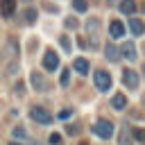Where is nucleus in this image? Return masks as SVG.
Instances as JSON below:
<instances>
[{"mask_svg":"<svg viewBox=\"0 0 145 145\" xmlns=\"http://www.w3.org/2000/svg\"><path fill=\"white\" fill-rule=\"evenodd\" d=\"M93 131H95V136H97V138L106 140V138H111V136H113V122H111V120H104V118H100V120H95V125H93Z\"/></svg>","mask_w":145,"mask_h":145,"instance_id":"nucleus-1","label":"nucleus"},{"mask_svg":"<svg viewBox=\"0 0 145 145\" xmlns=\"http://www.w3.org/2000/svg\"><path fill=\"white\" fill-rule=\"evenodd\" d=\"M29 116H32V120L39 122V125H50V122H52V113H50L48 109H43V106H32V109H29Z\"/></svg>","mask_w":145,"mask_h":145,"instance_id":"nucleus-2","label":"nucleus"},{"mask_svg":"<svg viewBox=\"0 0 145 145\" xmlns=\"http://www.w3.org/2000/svg\"><path fill=\"white\" fill-rule=\"evenodd\" d=\"M93 82H95V86L100 91H109L111 88V75L106 70H95L93 72Z\"/></svg>","mask_w":145,"mask_h":145,"instance_id":"nucleus-3","label":"nucleus"},{"mask_svg":"<svg viewBox=\"0 0 145 145\" xmlns=\"http://www.w3.org/2000/svg\"><path fill=\"white\" fill-rule=\"evenodd\" d=\"M43 68L50 70V72L59 68V57H57L54 50H45V54H43Z\"/></svg>","mask_w":145,"mask_h":145,"instance_id":"nucleus-4","label":"nucleus"},{"mask_svg":"<svg viewBox=\"0 0 145 145\" xmlns=\"http://www.w3.org/2000/svg\"><path fill=\"white\" fill-rule=\"evenodd\" d=\"M118 50H120V57H125L127 61H136V45H134V41H125Z\"/></svg>","mask_w":145,"mask_h":145,"instance_id":"nucleus-5","label":"nucleus"},{"mask_svg":"<svg viewBox=\"0 0 145 145\" xmlns=\"http://www.w3.org/2000/svg\"><path fill=\"white\" fill-rule=\"evenodd\" d=\"M122 84L129 88V91H134V88H138V75L134 72V70H122Z\"/></svg>","mask_w":145,"mask_h":145,"instance_id":"nucleus-6","label":"nucleus"},{"mask_svg":"<svg viewBox=\"0 0 145 145\" xmlns=\"http://www.w3.org/2000/svg\"><path fill=\"white\" fill-rule=\"evenodd\" d=\"M16 11V0H0V14L5 18H11Z\"/></svg>","mask_w":145,"mask_h":145,"instance_id":"nucleus-7","label":"nucleus"},{"mask_svg":"<svg viewBox=\"0 0 145 145\" xmlns=\"http://www.w3.org/2000/svg\"><path fill=\"white\" fill-rule=\"evenodd\" d=\"M109 34H111L113 39H120V36L125 34V25H122L120 20H111V23H109Z\"/></svg>","mask_w":145,"mask_h":145,"instance_id":"nucleus-8","label":"nucleus"},{"mask_svg":"<svg viewBox=\"0 0 145 145\" xmlns=\"http://www.w3.org/2000/svg\"><path fill=\"white\" fill-rule=\"evenodd\" d=\"M120 14H125V16H134L136 14V2L134 0H120Z\"/></svg>","mask_w":145,"mask_h":145,"instance_id":"nucleus-9","label":"nucleus"},{"mask_svg":"<svg viewBox=\"0 0 145 145\" xmlns=\"http://www.w3.org/2000/svg\"><path fill=\"white\" fill-rule=\"evenodd\" d=\"M104 54H106L109 61H118V59H120V50H118V45H113V43H106Z\"/></svg>","mask_w":145,"mask_h":145,"instance_id":"nucleus-10","label":"nucleus"},{"mask_svg":"<svg viewBox=\"0 0 145 145\" xmlns=\"http://www.w3.org/2000/svg\"><path fill=\"white\" fill-rule=\"evenodd\" d=\"M32 86H34L36 91H45V88H48V82L43 79L41 72H32Z\"/></svg>","mask_w":145,"mask_h":145,"instance_id":"nucleus-11","label":"nucleus"},{"mask_svg":"<svg viewBox=\"0 0 145 145\" xmlns=\"http://www.w3.org/2000/svg\"><path fill=\"white\" fill-rule=\"evenodd\" d=\"M129 29H131V34L140 36V34L145 32V23H143V20H138V18H131V20H129Z\"/></svg>","mask_w":145,"mask_h":145,"instance_id":"nucleus-12","label":"nucleus"},{"mask_svg":"<svg viewBox=\"0 0 145 145\" xmlns=\"http://www.w3.org/2000/svg\"><path fill=\"white\" fill-rule=\"evenodd\" d=\"M72 68L79 72V75H88V61L84 59V57H79V59H75L72 61Z\"/></svg>","mask_w":145,"mask_h":145,"instance_id":"nucleus-13","label":"nucleus"},{"mask_svg":"<svg viewBox=\"0 0 145 145\" xmlns=\"http://www.w3.org/2000/svg\"><path fill=\"white\" fill-rule=\"evenodd\" d=\"M111 106H113V109H125V106H127V95L116 93V95L111 97Z\"/></svg>","mask_w":145,"mask_h":145,"instance_id":"nucleus-14","label":"nucleus"},{"mask_svg":"<svg viewBox=\"0 0 145 145\" xmlns=\"http://www.w3.org/2000/svg\"><path fill=\"white\" fill-rule=\"evenodd\" d=\"M72 9L79 11V14H84L88 9V5H86V0H72Z\"/></svg>","mask_w":145,"mask_h":145,"instance_id":"nucleus-15","label":"nucleus"},{"mask_svg":"<svg viewBox=\"0 0 145 145\" xmlns=\"http://www.w3.org/2000/svg\"><path fill=\"white\" fill-rule=\"evenodd\" d=\"M97 27H100V20H97V18L86 20V29H88V32H93V34H95V32H97Z\"/></svg>","mask_w":145,"mask_h":145,"instance_id":"nucleus-16","label":"nucleus"},{"mask_svg":"<svg viewBox=\"0 0 145 145\" xmlns=\"http://www.w3.org/2000/svg\"><path fill=\"white\" fill-rule=\"evenodd\" d=\"M11 134H14V138H20V140H23V138H27L25 127H14V131H11Z\"/></svg>","mask_w":145,"mask_h":145,"instance_id":"nucleus-17","label":"nucleus"},{"mask_svg":"<svg viewBox=\"0 0 145 145\" xmlns=\"http://www.w3.org/2000/svg\"><path fill=\"white\" fill-rule=\"evenodd\" d=\"M25 20H27V23H34V20H36V11H34V9H25Z\"/></svg>","mask_w":145,"mask_h":145,"instance_id":"nucleus-18","label":"nucleus"},{"mask_svg":"<svg viewBox=\"0 0 145 145\" xmlns=\"http://www.w3.org/2000/svg\"><path fill=\"white\" fill-rule=\"evenodd\" d=\"M61 86H68V82H70V70H61Z\"/></svg>","mask_w":145,"mask_h":145,"instance_id":"nucleus-19","label":"nucleus"},{"mask_svg":"<svg viewBox=\"0 0 145 145\" xmlns=\"http://www.w3.org/2000/svg\"><path fill=\"white\" fill-rule=\"evenodd\" d=\"M131 140H129V134H127V129H122V134H120V145H129Z\"/></svg>","mask_w":145,"mask_h":145,"instance_id":"nucleus-20","label":"nucleus"},{"mask_svg":"<svg viewBox=\"0 0 145 145\" xmlns=\"http://www.w3.org/2000/svg\"><path fill=\"white\" fill-rule=\"evenodd\" d=\"M66 27H68V29H75V27H77V20H75L72 16H68V18H66Z\"/></svg>","mask_w":145,"mask_h":145,"instance_id":"nucleus-21","label":"nucleus"},{"mask_svg":"<svg viewBox=\"0 0 145 145\" xmlns=\"http://www.w3.org/2000/svg\"><path fill=\"white\" fill-rule=\"evenodd\" d=\"M50 145H61V136L59 134H50Z\"/></svg>","mask_w":145,"mask_h":145,"instance_id":"nucleus-22","label":"nucleus"},{"mask_svg":"<svg viewBox=\"0 0 145 145\" xmlns=\"http://www.w3.org/2000/svg\"><path fill=\"white\" fill-rule=\"evenodd\" d=\"M134 138L136 140H145V129H134Z\"/></svg>","mask_w":145,"mask_h":145,"instance_id":"nucleus-23","label":"nucleus"},{"mask_svg":"<svg viewBox=\"0 0 145 145\" xmlns=\"http://www.w3.org/2000/svg\"><path fill=\"white\" fill-rule=\"evenodd\" d=\"M59 41H61V48H63V50L68 52V50H70V41H68V36H61Z\"/></svg>","mask_w":145,"mask_h":145,"instance_id":"nucleus-24","label":"nucleus"},{"mask_svg":"<svg viewBox=\"0 0 145 145\" xmlns=\"http://www.w3.org/2000/svg\"><path fill=\"white\" fill-rule=\"evenodd\" d=\"M70 113H72L70 109H63V111H59V118H61V120H68V118H70Z\"/></svg>","mask_w":145,"mask_h":145,"instance_id":"nucleus-25","label":"nucleus"},{"mask_svg":"<svg viewBox=\"0 0 145 145\" xmlns=\"http://www.w3.org/2000/svg\"><path fill=\"white\" fill-rule=\"evenodd\" d=\"M11 145H20V143H11Z\"/></svg>","mask_w":145,"mask_h":145,"instance_id":"nucleus-26","label":"nucleus"},{"mask_svg":"<svg viewBox=\"0 0 145 145\" xmlns=\"http://www.w3.org/2000/svg\"><path fill=\"white\" fill-rule=\"evenodd\" d=\"M82 145H86V143H82Z\"/></svg>","mask_w":145,"mask_h":145,"instance_id":"nucleus-27","label":"nucleus"}]
</instances>
